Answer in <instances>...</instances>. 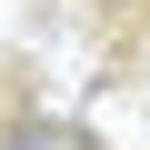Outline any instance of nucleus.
<instances>
[{
  "label": "nucleus",
  "instance_id": "obj_1",
  "mask_svg": "<svg viewBox=\"0 0 150 150\" xmlns=\"http://www.w3.org/2000/svg\"><path fill=\"white\" fill-rule=\"evenodd\" d=\"M100 10H120V20H130V10H150V0H100Z\"/></svg>",
  "mask_w": 150,
  "mask_h": 150
}]
</instances>
